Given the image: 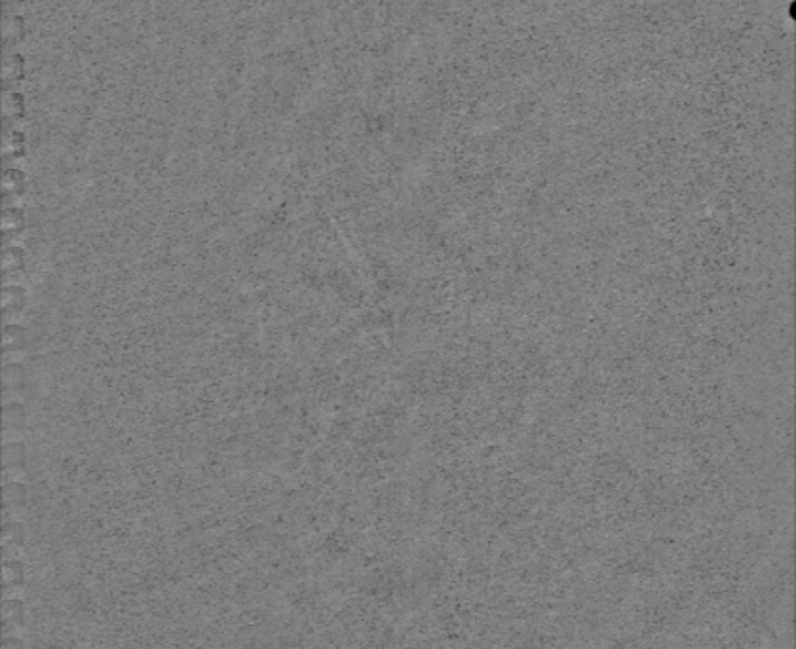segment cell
I'll list each match as a JSON object with an SVG mask.
<instances>
[{
	"mask_svg": "<svg viewBox=\"0 0 796 649\" xmlns=\"http://www.w3.org/2000/svg\"><path fill=\"white\" fill-rule=\"evenodd\" d=\"M27 619H29V611H27L25 600L17 598V596H6L2 602V625H4L6 636L23 633V628L27 626Z\"/></svg>",
	"mask_w": 796,
	"mask_h": 649,
	"instance_id": "1",
	"label": "cell"
},
{
	"mask_svg": "<svg viewBox=\"0 0 796 649\" xmlns=\"http://www.w3.org/2000/svg\"><path fill=\"white\" fill-rule=\"evenodd\" d=\"M27 583V567L19 559L10 556L2 566V585L8 596H16Z\"/></svg>",
	"mask_w": 796,
	"mask_h": 649,
	"instance_id": "2",
	"label": "cell"
},
{
	"mask_svg": "<svg viewBox=\"0 0 796 649\" xmlns=\"http://www.w3.org/2000/svg\"><path fill=\"white\" fill-rule=\"evenodd\" d=\"M25 76V59L19 53H8L2 63L4 82H19Z\"/></svg>",
	"mask_w": 796,
	"mask_h": 649,
	"instance_id": "3",
	"label": "cell"
},
{
	"mask_svg": "<svg viewBox=\"0 0 796 649\" xmlns=\"http://www.w3.org/2000/svg\"><path fill=\"white\" fill-rule=\"evenodd\" d=\"M2 545L6 551H19L25 545V528L19 522H8L2 532Z\"/></svg>",
	"mask_w": 796,
	"mask_h": 649,
	"instance_id": "4",
	"label": "cell"
},
{
	"mask_svg": "<svg viewBox=\"0 0 796 649\" xmlns=\"http://www.w3.org/2000/svg\"><path fill=\"white\" fill-rule=\"evenodd\" d=\"M2 110L8 120H17L25 114V99L17 91H6L2 97Z\"/></svg>",
	"mask_w": 796,
	"mask_h": 649,
	"instance_id": "5",
	"label": "cell"
},
{
	"mask_svg": "<svg viewBox=\"0 0 796 649\" xmlns=\"http://www.w3.org/2000/svg\"><path fill=\"white\" fill-rule=\"evenodd\" d=\"M2 36L6 44H16L25 36V19L21 16H8L2 23Z\"/></svg>",
	"mask_w": 796,
	"mask_h": 649,
	"instance_id": "6",
	"label": "cell"
},
{
	"mask_svg": "<svg viewBox=\"0 0 796 649\" xmlns=\"http://www.w3.org/2000/svg\"><path fill=\"white\" fill-rule=\"evenodd\" d=\"M21 148H23V135L17 132L8 133L6 139H4V152L6 154H17V152H21Z\"/></svg>",
	"mask_w": 796,
	"mask_h": 649,
	"instance_id": "7",
	"label": "cell"
},
{
	"mask_svg": "<svg viewBox=\"0 0 796 649\" xmlns=\"http://www.w3.org/2000/svg\"><path fill=\"white\" fill-rule=\"evenodd\" d=\"M2 649H27V641L19 634H10L2 641Z\"/></svg>",
	"mask_w": 796,
	"mask_h": 649,
	"instance_id": "8",
	"label": "cell"
},
{
	"mask_svg": "<svg viewBox=\"0 0 796 649\" xmlns=\"http://www.w3.org/2000/svg\"><path fill=\"white\" fill-rule=\"evenodd\" d=\"M6 4H16V2H21V0H4Z\"/></svg>",
	"mask_w": 796,
	"mask_h": 649,
	"instance_id": "9",
	"label": "cell"
}]
</instances>
